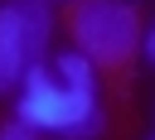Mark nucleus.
I'll return each instance as SVG.
<instances>
[{"label": "nucleus", "instance_id": "f257e3e1", "mask_svg": "<svg viewBox=\"0 0 155 140\" xmlns=\"http://www.w3.org/2000/svg\"><path fill=\"white\" fill-rule=\"evenodd\" d=\"M15 121L29 126L34 135L48 130V135H58V140H97V135L107 130L102 101L63 87V82L53 77V68H44V63H34V68L19 77Z\"/></svg>", "mask_w": 155, "mask_h": 140}, {"label": "nucleus", "instance_id": "f03ea898", "mask_svg": "<svg viewBox=\"0 0 155 140\" xmlns=\"http://www.w3.org/2000/svg\"><path fill=\"white\" fill-rule=\"evenodd\" d=\"M68 24L78 53L92 68H116L140 48V14L126 0H78Z\"/></svg>", "mask_w": 155, "mask_h": 140}, {"label": "nucleus", "instance_id": "7ed1b4c3", "mask_svg": "<svg viewBox=\"0 0 155 140\" xmlns=\"http://www.w3.org/2000/svg\"><path fill=\"white\" fill-rule=\"evenodd\" d=\"M48 39H53L48 0H5L0 5V92H15L19 77L34 63H44Z\"/></svg>", "mask_w": 155, "mask_h": 140}, {"label": "nucleus", "instance_id": "20e7f679", "mask_svg": "<svg viewBox=\"0 0 155 140\" xmlns=\"http://www.w3.org/2000/svg\"><path fill=\"white\" fill-rule=\"evenodd\" d=\"M53 77L63 82V87H73V92H82V97H97V68L73 48V53H63L58 63H53Z\"/></svg>", "mask_w": 155, "mask_h": 140}, {"label": "nucleus", "instance_id": "39448f33", "mask_svg": "<svg viewBox=\"0 0 155 140\" xmlns=\"http://www.w3.org/2000/svg\"><path fill=\"white\" fill-rule=\"evenodd\" d=\"M0 140H39L29 126H19V121H10V126H0Z\"/></svg>", "mask_w": 155, "mask_h": 140}, {"label": "nucleus", "instance_id": "423d86ee", "mask_svg": "<svg viewBox=\"0 0 155 140\" xmlns=\"http://www.w3.org/2000/svg\"><path fill=\"white\" fill-rule=\"evenodd\" d=\"M145 58H150V63H155V29H150V34H145Z\"/></svg>", "mask_w": 155, "mask_h": 140}, {"label": "nucleus", "instance_id": "0eeeda50", "mask_svg": "<svg viewBox=\"0 0 155 140\" xmlns=\"http://www.w3.org/2000/svg\"><path fill=\"white\" fill-rule=\"evenodd\" d=\"M150 140H155V135H150Z\"/></svg>", "mask_w": 155, "mask_h": 140}]
</instances>
